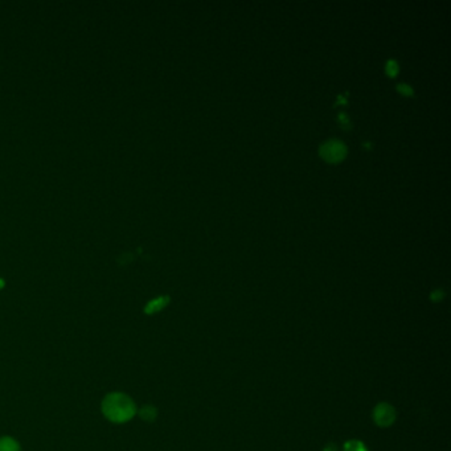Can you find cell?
Segmentation results:
<instances>
[{"label":"cell","mask_w":451,"mask_h":451,"mask_svg":"<svg viewBox=\"0 0 451 451\" xmlns=\"http://www.w3.org/2000/svg\"><path fill=\"white\" fill-rule=\"evenodd\" d=\"M102 413L114 424H124L136 416V403L124 393H109L102 401Z\"/></svg>","instance_id":"obj_1"},{"label":"cell","mask_w":451,"mask_h":451,"mask_svg":"<svg viewBox=\"0 0 451 451\" xmlns=\"http://www.w3.org/2000/svg\"><path fill=\"white\" fill-rule=\"evenodd\" d=\"M347 146L339 139H329L319 147V155L328 163H339L347 157Z\"/></svg>","instance_id":"obj_2"},{"label":"cell","mask_w":451,"mask_h":451,"mask_svg":"<svg viewBox=\"0 0 451 451\" xmlns=\"http://www.w3.org/2000/svg\"><path fill=\"white\" fill-rule=\"evenodd\" d=\"M373 419L374 422L381 426V428H388L391 426L396 419V410L395 407L389 404H379L374 407L373 412Z\"/></svg>","instance_id":"obj_3"},{"label":"cell","mask_w":451,"mask_h":451,"mask_svg":"<svg viewBox=\"0 0 451 451\" xmlns=\"http://www.w3.org/2000/svg\"><path fill=\"white\" fill-rule=\"evenodd\" d=\"M169 296H159V298L151 301V302L146 306L145 311H146V314H155V313H159L160 310H163L166 306L169 305Z\"/></svg>","instance_id":"obj_4"},{"label":"cell","mask_w":451,"mask_h":451,"mask_svg":"<svg viewBox=\"0 0 451 451\" xmlns=\"http://www.w3.org/2000/svg\"><path fill=\"white\" fill-rule=\"evenodd\" d=\"M0 451H22V447L18 440L11 437H1L0 438Z\"/></svg>","instance_id":"obj_5"},{"label":"cell","mask_w":451,"mask_h":451,"mask_svg":"<svg viewBox=\"0 0 451 451\" xmlns=\"http://www.w3.org/2000/svg\"><path fill=\"white\" fill-rule=\"evenodd\" d=\"M157 409L154 406H143L140 410H139V416L142 417V419L145 421H154L157 418Z\"/></svg>","instance_id":"obj_6"},{"label":"cell","mask_w":451,"mask_h":451,"mask_svg":"<svg viewBox=\"0 0 451 451\" xmlns=\"http://www.w3.org/2000/svg\"><path fill=\"white\" fill-rule=\"evenodd\" d=\"M398 70H400V67H398V63H397L396 60L391 58V60L386 61V64H385V72H386V74H388L389 77H396V76L398 74Z\"/></svg>","instance_id":"obj_7"},{"label":"cell","mask_w":451,"mask_h":451,"mask_svg":"<svg viewBox=\"0 0 451 451\" xmlns=\"http://www.w3.org/2000/svg\"><path fill=\"white\" fill-rule=\"evenodd\" d=\"M344 451H368L367 447L359 440H350L346 443Z\"/></svg>","instance_id":"obj_8"},{"label":"cell","mask_w":451,"mask_h":451,"mask_svg":"<svg viewBox=\"0 0 451 451\" xmlns=\"http://www.w3.org/2000/svg\"><path fill=\"white\" fill-rule=\"evenodd\" d=\"M397 91L401 93L403 96H406V97H412L414 94L413 88L410 85H407V84H398L397 85Z\"/></svg>","instance_id":"obj_9"},{"label":"cell","mask_w":451,"mask_h":451,"mask_svg":"<svg viewBox=\"0 0 451 451\" xmlns=\"http://www.w3.org/2000/svg\"><path fill=\"white\" fill-rule=\"evenodd\" d=\"M338 121H339V124H340V126H341L343 129H347V130H350L351 121L347 114H344V113L339 114Z\"/></svg>","instance_id":"obj_10"},{"label":"cell","mask_w":451,"mask_h":451,"mask_svg":"<svg viewBox=\"0 0 451 451\" xmlns=\"http://www.w3.org/2000/svg\"><path fill=\"white\" fill-rule=\"evenodd\" d=\"M443 295H445V293H443L442 290H436L434 293L430 295V298H431L434 302H440V299L443 298Z\"/></svg>","instance_id":"obj_11"},{"label":"cell","mask_w":451,"mask_h":451,"mask_svg":"<svg viewBox=\"0 0 451 451\" xmlns=\"http://www.w3.org/2000/svg\"><path fill=\"white\" fill-rule=\"evenodd\" d=\"M325 451H336V446L335 445H329L325 449Z\"/></svg>","instance_id":"obj_12"},{"label":"cell","mask_w":451,"mask_h":451,"mask_svg":"<svg viewBox=\"0 0 451 451\" xmlns=\"http://www.w3.org/2000/svg\"><path fill=\"white\" fill-rule=\"evenodd\" d=\"M4 286V281L3 280H0V289Z\"/></svg>","instance_id":"obj_13"}]
</instances>
